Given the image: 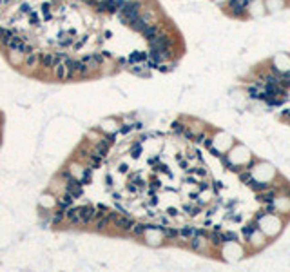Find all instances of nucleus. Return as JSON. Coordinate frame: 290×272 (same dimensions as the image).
Here are the masks:
<instances>
[{"label": "nucleus", "instance_id": "nucleus-1", "mask_svg": "<svg viewBox=\"0 0 290 272\" xmlns=\"http://www.w3.org/2000/svg\"><path fill=\"white\" fill-rule=\"evenodd\" d=\"M143 7H145V2H143V0H125L123 6H122L120 11H118V18H120V22H122L123 25L129 27L131 22L140 17V13H141Z\"/></svg>", "mask_w": 290, "mask_h": 272}, {"label": "nucleus", "instance_id": "nucleus-2", "mask_svg": "<svg viewBox=\"0 0 290 272\" xmlns=\"http://www.w3.org/2000/svg\"><path fill=\"white\" fill-rule=\"evenodd\" d=\"M249 4L250 0H229L223 6V11L236 20L249 18Z\"/></svg>", "mask_w": 290, "mask_h": 272}, {"label": "nucleus", "instance_id": "nucleus-3", "mask_svg": "<svg viewBox=\"0 0 290 272\" xmlns=\"http://www.w3.org/2000/svg\"><path fill=\"white\" fill-rule=\"evenodd\" d=\"M147 45H149V49H153V51H165V49H172L174 47V38L172 35L169 33V31H161L160 35H156L154 38L147 40Z\"/></svg>", "mask_w": 290, "mask_h": 272}, {"label": "nucleus", "instance_id": "nucleus-4", "mask_svg": "<svg viewBox=\"0 0 290 272\" xmlns=\"http://www.w3.org/2000/svg\"><path fill=\"white\" fill-rule=\"evenodd\" d=\"M111 220H113V225L116 227V231H120V232H131L133 231V227H134V220L133 218H129V216H125V214H116L111 211Z\"/></svg>", "mask_w": 290, "mask_h": 272}, {"label": "nucleus", "instance_id": "nucleus-5", "mask_svg": "<svg viewBox=\"0 0 290 272\" xmlns=\"http://www.w3.org/2000/svg\"><path fill=\"white\" fill-rule=\"evenodd\" d=\"M82 60L87 64V67H89L91 73H93V71H98V69L103 65L105 56H103V53H91V55H85Z\"/></svg>", "mask_w": 290, "mask_h": 272}, {"label": "nucleus", "instance_id": "nucleus-6", "mask_svg": "<svg viewBox=\"0 0 290 272\" xmlns=\"http://www.w3.org/2000/svg\"><path fill=\"white\" fill-rule=\"evenodd\" d=\"M96 214H98V209L95 205H83V207H80V218H82L83 227L91 225L96 220Z\"/></svg>", "mask_w": 290, "mask_h": 272}, {"label": "nucleus", "instance_id": "nucleus-7", "mask_svg": "<svg viewBox=\"0 0 290 272\" xmlns=\"http://www.w3.org/2000/svg\"><path fill=\"white\" fill-rule=\"evenodd\" d=\"M40 55H42V51H37V49L24 55V67L27 71H35L37 67H40Z\"/></svg>", "mask_w": 290, "mask_h": 272}, {"label": "nucleus", "instance_id": "nucleus-8", "mask_svg": "<svg viewBox=\"0 0 290 272\" xmlns=\"http://www.w3.org/2000/svg\"><path fill=\"white\" fill-rule=\"evenodd\" d=\"M267 13H269V9H267L265 0H250V4H249V17H263Z\"/></svg>", "mask_w": 290, "mask_h": 272}, {"label": "nucleus", "instance_id": "nucleus-9", "mask_svg": "<svg viewBox=\"0 0 290 272\" xmlns=\"http://www.w3.org/2000/svg\"><path fill=\"white\" fill-rule=\"evenodd\" d=\"M65 192H69L73 198H80L83 194V183L76 178H69L65 183Z\"/></svg>", "mask_w": 290, "mask_h": 272}, {"label": "nucleus", "instance_id": "nucleus-10", "mask_svg": "<svg viewBox=\"0 0 290 272\" xmlns=\"http://www.w3.org/2000/svg\"><path fill=\"white\" fill-rule=\"evenodd\" d=\"M161 31H163V22H161V20H158V22L149 24V25H147V27H145L140 35H141L145 40H151V38H154L156 35H160Z\"/></svg>", "mask_w": 290, "mask_h": 272}, {"label": "nucleus", "instance_id": "nucleus-11", "mask_svg": "<svg viewBox=\"0 0 290 272\" xmlns=\"http://www.w3.org/2000/svg\"><path fill=\"white\" fill-rule=\"evenodd\" d=\"M58 64L56 56H55V53H42L40 55V67L42 69H55V65Z\"/></svg>", "mask_w": 290, "mask_h": 272}, {"label": "nucleus", "instance_id": "nucleus-12", "mask_svg": "<svg viewBox=\"0 0 290 272\" xmlns=\"http://www.w3.org/2000/svg\"><path fill=\"white\" fill-rule=\"evenodd\" d=\"M65 220H67L71 225L83 227L82 218H80V207H71V209H67V211H65Z\"/></svg>", "mask_w": 290, "mask_h": 272}, {"label": "nucleus", "instance_id": "nucleus-13", "mask_svg": "<svg viewBox=\"0 0 290 272\" xmlns=\"http://www.w3.org/2000/svg\"><path fill=\"white\" fill-rule=\"evenodd\" d=\"M247 239L250 241V243L256 247V249H261V247H265V243H267V238H265V234L261 232L259 229H256V231H254V232H252L250 236L247 238Z\"/></svg>", "mask_w": 290, "mask_h": 272}, {"label": "nucleus", "instance_id": "nucleus-14", "mask_svg": "<svg viewBox=\"0 0 290 272\" xmlns=\"http://www.w3.org/2000/svg\"><path fill=\"white\" fill-rule=\"evenodd\" d=\"M53 71H55V78H56V80H60V82H67V65H65L64 62H58Z\"/></svg>", "mask_w": 290, "mask_h": 272}, {"label": "nucleus", "instance_id": "nucleus-15", "mask_svg": "<svg viewBox=\"0 0 290 272\" xmlns=\"http://www.w3.org/2000/svg\"><path fill=\"white\" fill-rule=\"evenodd\" d=\"M257 200L259 201H263V203H272L274 200H276V189H265V191H261L259 194H257Z\"/></svg>", "mask_w": 290, "mask_h": 272}, {"label": "nucleus", "instance_id": "nucleus-16", "mask_svg": "<svg viewBox=\"0 0 290 272\" xmlns=\"http://www.w3.org/2000/svg\"><path fill=\"white\" fill-rule=\"evenodd\" d=\"M129 65L131 64H145L147 62V53H143V51H134V53H131V56H129Z\"/></svg>", "mask_w": 290, "mask_h": 272}, {"label": "nucleus", "instance_id": "nucleus-17", "mask_svg": "<svg viewBox=\"0 0 290 272\" xmlns=\"http://www.w3.org/2000/svg\"><path fill=\"white\" fill-rule=\"evenodd\" d=\"M160 232L165 239H178V236H180L178 229H174V227H160Z\"/></svg>", "mask_w": 290, "mask_h": 272}, {"label": "nucleus", "instance_id": "nucleus-18", "mask_svg": "<svg viewBox=\"0 0 290 272\" xmlns=\"http://www.w3.org/2000/svg\"><path fill=\"white\" fill-rule=\"evenodd\" d=\"M209 241H211L212 245H216V247H219V245L225 243V241H223V234L219 232V229H214L212 232L209 234Z\"/></svg>", "mask_w": 290, "mask_h": 272}, {"label": "nucleus", "instance_id": "nucleus-19", "mask_svg": "<svg viewBox=\"0 0 290 272\" xmlns=\"http://www.w3.org/2000/svg\"><path fill=\"white\" fill-rule=\"evenodd\" d=\"M147 25H149V24H147L145 20L141 18V17H138V18H134L133 22H131V25H129V27H131L133 31H136V33H141Z\"/></svg>", "mask_w": 290, "mask_h": 272}, {"label": "nucleus", "instance_id": "nucleus-20", "mask_svg": "<svg viewBox=\"0 0 290 272\" xmlns=\"http://www.w3.org/2000/svg\"><path fill=\"white\" fill-rule=\"evenodd\" d=\"M151 229V225H145V223H134V227H133V231L131 232L134 234L136 238H141V236H145V232Z\"/></svg>", "mask_w": 290, "mask_h": 272}, {"label": "nucleus", "instance_id": "nucleus-21", "mask_svg": "<svg viewBox=\"0 0 290 272\" xmlns=\"http://www.w3.org/2000/svg\"><path fill=\"white\" fill-rule=\"evenodd\" d=\"M87 160H89V167L91 169H98L100 165H102V156H98L96 153H89V156H87Z\"/></svg>", "mask_w": 290, "mask_h": 272}, {"label": "nucleus", "instance_id": "nucleus-22", "mask_svg": "<svg viewBox=\"0 0 290 272\" xmlns=\"http://www.w3.org/2000/svg\"><path fill=\"white\" fill-rule=\"evenodd\" d=\"M51 221H53V225H60L62 221H65V209H62V207H60L56 212H53Z\"/></svg>", "mask_w": 290, "mask_h": 272}, {"label": "nucleus", "instance_id": "nucleus-23", "mask_svg": "<svg viewBox=\"0 0 290 272\" xmlns=\"http://www.w3.org/2000/svg\"><path fill=\"white\" fill-rule=\"evenodd\" d=\"M178 232H180V236H181L183 239H191L194 234H196V229H194V227H191V225H185V227H181Z\"/></svg>", "mask_w": 290, "mask_h": 272}, {"label": "nucleus", "instance_id": "nucleus-24", "mask_svg": "<svg viewBox=\"0 0 290 272\" xmlns=\"http://www.w3.org/2000/svg\"><path fill=\"white\" fill-rule=\"evenodd\" d=\"M73 196L69 194V192H65L64 196H60V200H58V205L62 207V209H67V207H71L73 205Z\"/></svg>", "mask_w": 290, "mask_h": 272}, {"label": "nucleus", "instance_id": "nucleus-25", "mask_svg": "<svg viewBox=\"0 0 290 272\" xmlns=\"http://www.w3.org/2000/svg\"><path fill=\"white\" fill-rule=\"evenodd\" d=\"M254 180L250 174V171L249 169H241V173H239V181L241 183H247V185H250V181Z\"/></svg>", "mask_w": 290, "mask_h": 272}, {"label": "nucleus", "instance_id": "nucleus-26", "mask_svg": "<svg viewBox=\"0 0 290 272\" xmlns=\"http://www.w3.org/2000/svg\"><path fill=\"white\" fill-rule=\"evenodd\" d=\"M256 229H257V221H252V223H247V225L241 229V232H243V236H245V238H249V236H250V234L254 232Z\"/></svg>", "mask_w": 290, "mask_h": 272}, {"label": "nucleus", "instance_id": "nucleus-27", "mask_svg": "<svg viewBox=\"0 0 290 272\" xmlns=\"http://www.w3.org/2000/svg\"><path fill=\"white\" fill-rule=\"evenodd\" d=\"M93 153H96L98 156L105 158V156H107V153H109V147H107V145H103V143L100 142V143H98L96 147H95V151H93Z\"/></svg>", "mask_w": 290, "mask_h": 272}, {"label": "nucleus", "instance_id": "nucleus-28", "mask_svg": "<svg viewBox=\"0 0 290 272\" xmlns=\"http://www.w3.org/2000/svg\"><path fill=\"white\" fill-rule=\"evenodd\" d=\"M91 180H93V169L89 167V169H85V171H83V176H82V180H80V181H82L83 185H87V183H91Z\"/></svg>", "mask_w": 290, "mask_h": 272}, {"label": "nucleus", "instance_id": "nucleus-29", "mask_svg": "<svg viewBox=\"0 0 290 272\" xmlns=\"http://www.w3.org/2000/svg\"><path fill=\"white\" fill-rule=\"evenodd\" d=\"M85 44H87V35H83V37L78 40V42H75V44H73V49H82Z\"/></svg>", "mask_w": 290, "mask_h": 272}, {"label": "nucleus", "instance_id": "nucleus-30", "mask_svg": "<svg viewBox=\"0 0 290 272\" xmlns=\"http://www.w3.org/2000/svg\"><path fill=\"white\" fill-rule=\"evenodd\" d=\"M29 22H31V25H40V17L38 13H29Z\"/></svg>", "mask_w": 290, "mask_h": 272}, {"label": "nucleus", "instance_id": "nucleus-31", "mask_svg": "<svg viewBox=\"0 0 290 272\" xmlns=\"http://www.w3.org/2000/svg\"><path fill=\"white\" fill-rule=\"evenodd\" d=\"M183 211H187V214L194 216V214H198L199 207H196V205H185V207H183Z\"/></svg>", "mask_w": 290, "mask_h": 272}, {"label": "nucleus", "instance_id": "nucleus-32", "mask_svg": "<svg viewBox=\"0 0 290 272\" xmlns=\"http://www.w3.org/2000/svg\"><path fill=\"white\" fill-rule=\"evenodd\" d=\"M236 239H238V234H234V232L223 234V241H236Z\"/></svg>", "mask_w": 290, "mask_h": 272}, {"label": "nucleus", "instance_id": "nucleus-33", "mask_svg": "<svg viewBox=\"0 0 290 272\" xmlns=\"http://www.w3.org/2000/svg\"><path fill=\"white\" fill-rule=\"evenodd\" d=\"M89 153H91V151H87L85 147H78V151H76L78 158H87V156H89Z\"/></svg>", "mask_w": 290, "mask_h": 272}, {"label": "nucleus", "instance_id": "nucleus-34", "mask_svg": "<svg viewBox=\"0 0 290 272\" xmlns=\"http://www.w3.org/2000/svg\"><path fill=\"white\" fill-rule=\"evenodd\" d=\"M172 129L176 131V133H185V125H181L180 122H174V123H172Z\"/></svg>", "mask_w": 290, "mask_h": 272}, {"label": "nucleus", "instance_id": "nucleus-35", "mask_svg": "<svg viewBox=\"0 0 290 272\" xmlns=\"http://www.w3.org/2000/svg\"><path fill=\"white\" fill-rule=\"evenodd\" d=\"M20 13H24V15H25V13H31V6H29V4H22V6H20Z\"/></svg>", "mask_w": 290, "mask_h": 272}, {"label": "nucleus", "instance_id": "nucleus-36", "mask_svg": "<svg viewBox=\"0 0 290 272\" xmlns=\"http://www.w3.org/2000/svg\"><path fill=\"white\" fill-rule=\"evenodd\" d=\"M60 176H62V178H64V180H65V181H67V180H69V178H73V176H71V173H69V169H64V171H62V173H60Z\"/></svg>", "mask_w": 290, "mask_h": 272}, {"label": "nucleus", "instance_id": "nucleus-37", "mask_svg": "<svg viewBox=\"0 0 290 272\" xmlns=\"http://www.w3.org/2000/svg\"><path fill=\"white\" fill-rule=\"evenodd\" d=\"M116 64H118V65H122V67H127V65H129V60H127V58H118V60H116Z\"/></svg>", "mask_w": 290, "mask_h": 272}, {"label": "nucleus", "instance_id": "nucleus-38", "mask_svg": "<svg viewBox=\"0 0 290 272\" xmlns=\"http://www.w3.org/2000/svg\"><path fill=\"white\" fill-rule=\"evenodd\" d=\"M82 2H83L85 6H89V7H95V6H96V4H95V0H82Z\"/></svg>", "mask_w": 290, "mask_h": 272}, {"label": "nucleus", "instance_id": "nucleus-39", "mask_svg": "<svg viewBox=\"0 0 290 272\" xmlns=\"http://www.w3.org/2000/svg\"><path fill=\"white\" fill-rule=\"evenodd\" d=\"M214 4H218V6H221V7H223V6H225V4H227V2H229V0H212Z\"/></svg>", "mask_w": 290, "mask_h": 272}, {"label": "nucleus", "instance_id": "nucleus-40", "mask_svg": "<svg viewBox=\"0 0 290 272\" xmlns=\"http://www.w3.org/2000/svg\"><path fill=\"white\" fill-rule=\"evenodd\" d=\"M131 131V125H125V127H122V133L125 134V133H129Z\"/></svg>", "mask_w": 290, "mask_h": 272}, {"label": "nucleus", "instance_id": "nucleus-41", "mask_svg": "<svg viewBox=\"0 0 290 272\" xmlns=\"http://www.w3.org/2000/svg\"><path fill=\"white\" fill-rule=\"evenodd\" d=\"M105 180H107V185H113V178H111V176H107Z\"/></svg>", "mask_w": 290, "mask_h": 272}, {"label": "nucleus", "instance_id": "nucleus-42", "mask_svg": "<svg viewBox=\"0 0 290 272\" xmlns=\"http://www.w3.org/2000/svg\"><path fill=\"white\" fill-rule=\"evenodd\" d=\"M71 2H75V0H71Z\"/></svg>", "mask_w": 290, "mask_h": 272}]
</instances>
